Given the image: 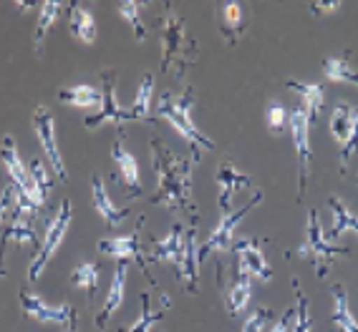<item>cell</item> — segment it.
I'll return each instance as SVG.
<instances>
[{"instance_id": "6da1fadb", "label": "cell", "mask_w": 358, "mask_h": 332, "mask_svg": "<svg viewBox=\"0 0 358 332\" xmlns=\"http://www.w3.org/2000/svg\"><path fill=\"white\" fill-rule=\"evenodd\" d=\"M152 166L157 176V192L149 199L154 206H164L169 211H187L192 222H197V204L192 197L194 164L199 161V151L177 153L166 146L164 141L152 139Z\"/></svg>"}, {"instance_id": "7a4b0ae2", "label": "cell", "mask_w": 358, "mask_h": 332, "mask_svg": "<svg viewBox=\"0 0 358 332\" xmlns=\"http://www.w3.org/2000/svg\"><path fill=\"white\" fill-rule=\"evenodd\" d=\"M197 222H192L189 229L182 224H174L169 234L162 242L149 244V262H166L174 267L177 282L182 285L187 294L199 292V277H197Z\"/></svg>"}, {"instance_id": "3957f363", "label": "cell", "mask_w": 358, "mask_h": 332, "mask_svg": "<svg viewBox=\"0 0 358 332\" xmlns=\"http://www.w3.org/2000/svg\"><path fill=\"white\" fill-rule=\"evenodd\" d=\"M162 33V61L159 73L182 81L189 66L197 63L199 58V43L189 36L185 18L177 13L174 3H164V13L157 20Z\"/></svg>"}, {"instance_id": "277c9868", "label": "cell", "mask_w": 358, "mask_h": 332, "mask_svg": "<svg viewBox=\"0 0 358 332\" xmlns=\"http://www.w3.org/2000/svg\"><path fill=\"white\" fill-rule=\"evenodd\" d=\"M192 106H194V89L187 86L179 96H174V93H162V96L157 98V116L172 123L174 131L192 146V151H199V153L215 151V149H217L215 141L194 123Z\"/></svg>"}, {"instance_id": "5b68a950", "label": "cell", "mask_w": 358, "mask_h": 332, "mask_svg": "<svg viewBox=\"0 0 358 332\" xmlns=\"http://www.w3.org/2000/svg\"><path fill=\"white\" fill-rule=\"evenodd\" d=\"M295 255L301 257V259L313 262L315 277H318V280H323V277L328 275V267H331V264L336 262L341 255H343V257L351 255V249L343 247V244L328 242V236L323 234V229H320L318 211L310 209V211H308V224H306V242L295 249Z\"/></svg>"}, {"instance_id": "8992f818", "label": "cell", "mask_w": 358, "mask_h": 332, "mask_svg": "<svg viewBox=\"0 0 358 332\" xmlns=\"http://www.w3.org/2000/svg\"><path fill=\"white\" fill-rule=\"evenodd\" d=\"M71 217H73L71 199H61V204H58L56 214H53L51 222H48V227H45V234H43V239H41L38 252L33 255L31 264H28V280H31V282L41 280L43 269L48 267V262H51L53 255L58 252V247H61L66 232H69V227H71Z\"/></svg>"}, {"instance_id": "52a82bcc", "label": "cell", "mask_w": 358, "mask_h": 332, "mask_svg": "<svg viewBox=\"0 0 358 332\" xmlns=\"http://www.w3.org/2000/svg\"><path fill=\"white\" fill-rule=\"evenodd\" d=\"M257 204H262V189H255V194L250 197V202H245L240 209H232L230 214H222L217 227H215V232H212L205 239V244L197 249V262L202 264L212 252H227V249L232 247V242H235V227L243 222L245 214H250Z\"/></svg>"}, {"instance_id": "ba28073f", "label": "cell", "mask_w": 358, "mask_h": 332, "mask_svg": "<svg viewBox=\"0 0 358 332\" xmlns=\"http://www.w3.org/2000/svg\"><path fill=\"white\" fill-rule=\"evenodd\" d=\"M0 161H3V166H6V172L10 174L13 184L18 186L20 192L26 194V197L31 199V202L38 206V209H43L45 202H48V197L41 192L38 184L33 181L31 172H28V166L20 161L18 146H15V141H13V136H10V134L3 136V144H0Z\"/></svg>"}, {"instance_id": "9c48e42d", "label": "cell", "mask_w": 358, "mask_h": 332, "mask_svg": "<svg viewBox=\"0 0 358 332\" xmlns=\"http://www.w3.org/2000/svg\"><path fill=\"white\" fill-rule=\"evenodd\" d=\"M141 229H144V217H139V222H136V227H134V232H131V234L101 239V242L96 244V249L101 252V255L116 257L119 262L139 264L141 272H144V277L149 280V285H152V287H157V280H154L152 272H149V262L141 257Z\"/></svg>"}, {"instance_id": "30bf717a", "label": "cell", "mask_w": 358, "mask_h": 332, "mask_svg": "<svg viewBox=\"0 0 358 332\" xmlns=\"http://www.w3.org/2000/svg\"><path fill=\"white\" fill-rule=\"evenodd\" d=\"M33 131H36V139H38L41 149H43L45 159L51 164L53 174L58 176V181H69V172H66L64 156L58 151V136H56V119H53L51 109L38 106L33 111Z\"/></svg>"}, {"instance_id": "8fae6325", "label": "cell", "mask_w": 358, "mask_h": 332, "mask_svg": "<svg viewBox=\"0 0 358 332\" xmlns=\"http://www.w3.org/2000/svg\"><path fill=\"white\" fill-rule=\"evenodd\" d=\"M18 302L28 319L43 322V325H69V319L76 315L73 305H69V302H64V305H48L41 294L31 292V289H18Z\"/></svg>"}, {"instance_id": "7c38bea8", "label": "cell", "mask_w": 358, "mask_h": 332, "mask_svg": "<svg viewBox=\"0 0 358 332\" xmlns=\"http://www.w3.org/2000/svg\"><path fill=\"white\" fill-rule=\"evenodd\" d=\"M116 123V126H124L129 119V109H122L119 101H116V73L111 68L101 70V109L94 116H86L83 119V126L86 128H96L101 123Z\"/></svg>"}, {"instance_id": "4fadbf2b", "label": "cell", "mask_w": 358, "mask_h": 332, "mask_svg": "<svg viewBox=\"0 0 358 332\" xmlns=\"http://www.w3.org/2000/svg\"><path fill=\"white\" fill-rule=\"evenodd\" d=\"M230 252L235 255L237 267L248 272L250 277H257L262 282L273 280V267L265 259V252H262V244L257 236H240V239L232 242Z\"/></svg>"}, {"instance_id": "5bb4252c", "label": "cell", "mask_w": 358, "mask_h": 332, "mask_svg": "<svg viewBox=\"0 0 358 332\" xmlns=\"http://www.w3.org/2000/svg\"><path fill=\"white\" fill-rule=\"evenodd\" d=\"M290 136H293V146L301 161V186L298 192L301 197L306 194L308 179H310V169H313V149H310V119H308L306 109H295L290 114Z\"/></svg>"}, {"instance_id": "9a60e30c", "label": "cell", "mask_w": 358, "mask_h": 332, "mask_svg": "<svg viewBox=\"0 0 358 332\" xmlns=\"http://www.w3.org/2000/svg\"><path fill=\"white\" fill-rule=\"evenodd\" d=\"M111 159L119 166V176H122L124 192L129 199H136L141 194V176H139V161L134 159V153L127 149V134H119V139L111 144Z\"/></svg>"}, {"instance_id": "2e32d148", "label": "cell", "mask_w": 358, "mask_h": 332, "mask_svg": "<svg viewBox=\"0 0 358 332\" xmlns=\"http://www.w3.org/2000/svg\"><path fill=\"white\" fill-rule=\"evenodd\" d=\"M8 242L33 244L36 252H38L41 242H38V232H36V217L13 209V214L8 217L6 227H3V234H0V264H3V255H6Z\"/></svg>"}, {"instance_id": "e0dca14e", "label": "cell", "mask_w": 358, "mask_h": 332, "mask_svg": "<svg viewBox=\"0 0 358 332\" xmlns=\"http://www.w3.org/2000/svg\"><path fill=\"white\" fill-rule=\"evenodd\" d=\"M217 184H220V211L222 214H230L232 202H235V194L240 189H257L252 176L243 174L240 169H235L232 161H222L217 169Z\"/></svg>"}, {"instance_id": "ac0fdd59", "label": "cell", "mask_w": 358, "mask_h": 332, "mask_svg": "<svg viewBox=\"0 0 358 332\" xmlns=\"http://www.w3.org/2000/svg\"><path fill=\"white\" fill-rule=\"evenodd\" d=\"M91 199H94V209H96V214L101 217V222L106 224L109 229L119 227V224L131 214L129 206H116L114 202H111L109 192H106V184H103V176H99V174L91 176Z\"/></svg>"}, {"instance_id": "d6986e66", "label": "cell", "mask_w": 358, "mask_h": 332, "mask_svg": "<svg viewBox=\"0 0 358 332\" xmlns=\"http://www.w3.org/2000/svg\"><path fill=\"white\" fill-rule=\"evenodd\" d=\"M127 277H129V262H119V267L114 269V277H111V287L109 294H106V300H103L101 312L94 319V325L99 330H103V327L109 325V319L119 312V307L124 302V292H127Z\"/></svg>"}, {"instance_id": "ffe728a7", "label": "cell", "mask_w": 358, "mask_h": 332, "mask_svg": "<svg viewBox=\"0 0 358 332\" xmlns=\"http://www.w3.org/2000/svg\"><path fill=\"white\" fill-rule=\"evenodd\" d=\"M245 28H248V15H245L243 3L227 0L220 6V36L224 38L227 45H237V40L243 38Z\"/></svg>"}, {"instance_id": "44dd1931", "label": "cell", "mask_w": 358, "mask_h": 332, "mask_svg": "<svg viewBox=\"0 0 358 332\" xmlns=\"http://www.w3.org/2000/svg\"><path fill=\"white\" fill-rule=\"evenodd\" d=\"M250 294H252V282H250V275L243 272V269L232 267V280H230V287L224 292V310L230 317H237V315H243L250 305Z\"/></svg>"}, {"instance_id": "7402d4cb", "label": "cell", "mask_w": 358, "mask_h": 332, "mask_svg": "<svg viewBox=\"0 0 358 332\" xmlns=\"http://www.w3.org/2000/svg\"><path fill=\"white\" fill-rule=\"evenodd\" d=\"M285 86L303 98V109H306L308 119H310V126L318 123L323 103H326V89H323L320 83H301V81H293V78H290Z\"/></svg>"}, {"instance_id": "603a6c76", "label": "cell", "mask_w": 358, "mask_h": 332, "mask_svg": "<svg viewBox=\"0 0 358 332\" xmlns=\"http://www.w3.org/2000/svg\"><path fill=\"white\" fill-rule=\"evenodd\" d=\"M331 294H333V312H331L333 327L341 332H358V319L353 317V312H351L345 287L343 285H333Z\"/></svg>"}, {"instance_id": "cb8c5ba5", "label": "cell", "mask_w": 358, "mask_h": 332, "mask_svg": "<svg viewBox=\"0 0 358 332\" xmlns=\"http://www.w3.org/2000/svg\"><path fill=\"white\" fill-rule=\"evenodd\" d=\"M71 8V36L81 43H94L96 40V18L89 8L81 3H69Z\"/></svg>"}, {"instance_id": "d4e9b609", "label": "cell", "mask_w": 358, "mask_h": 332, "mask_svg": "<svg viewBox=\"0 0 358 332\" xmlns=\"http://www.w3.org/2000/svg\"><path fill=\"white\" fill-rule=\"evenodd\" d=\"M152 96H154V76L152 73H144L139 81V89H136L134 103L129 109V119L131 121H147V123L157 121L152 116Z\"/></svg>"}, {"instance_id": "484cf974", "label": "cell", "mask_w": 358, "mask_h": 332, "mask_svg": "<svg viewBox=\"0 0 358 332\" xmlns=\"http://www.w3.org/2000/svg\"><path fill=\"white\" fill-rule=\"evenodd\" d=\"M356 116H358V109H356V106H351L348 101L336 103V106H333V114H331V134H333V139L341 141V144H345V141L351 139Z\"/></svg>"}, {"instance_id": "4316f807", "label": "cell", "mask_w": 358, "mask_h": 332, "mask_svg": "<svg viewBox=\"0 0 358 332\" xmlns=\"http://www.w3.org/2000/svg\"><path fill=\"white\" fill-rule=\"evenodd\" d=\"M58 101L78 106V109H94V106L101 109V89H94L89 83H78V86L58 91Z\"/></svg>"}, {"instance_id": "83f0119b", "label": "cell", "mask_w": 358, "mask_h": 332, "mask_svg": "<svg viewBox=\"0 0 358 332\" xmlns=\"http://www.w3.org/2000/svg\"><path fill=\"white\" fill-rule=\"evenodd\" d=\"M328 206H331V211H333V227H331V232H328V242L343 236L345 232H356L358 234V217L343 204V202H341L338 197L328 199Z\"/></svg>"}, {"instance_id": "f1b7e54d", "label": "cell", "mask_w": 358, "mask_h": 332, "mask_svg": "<svg viewBox=\"0 0 358 332\" xmlns=\"http://www.w3.org/2000/svg\"><path fill=\"white\" fill-rule=\"evenodd\" d=\"M66 3H61V0H45V3H41V10H38V23H36V31H33V51H43V40L45 36H48V31L53 28V23L58 20V15H61V8H64Z\"/></svg>"}, {"instance_id": "f546056e", "label": "cell", "mask_w": 358, "mask_h": 332, "mask_svg": "<svg viewBox=\"0 0 358 332\" xmlns=\"http://www.w3.org/2000/svg\"><path fill=\"white\" fill-rule=\"evenodd\" d=\"M99 280H101V264L99 262H83V264H78V267L71 269V285L83 289L89 300L96 297Z\"/></svg>"}, {"instance_id": "4dcf8cb0", "label": "cell", "mask_w": 358, "mask_h": 332, "mask_svg": "<svg viewBox=\"0 0 358 332\" xmlns=\"http://www.w3.org/2000/svg\"><path fill=\"white\" fill-rule=\"evenodd\" d=\"M164 310H166V307L154 310V307H152V294L141 292L139 294V315H136V319L124 332H152V327L157 325L162 317H164Z\"/></svg>"}, {"instance_id": "1f68e13d", "label": "cell", "mask_w": 358, "mask_h": 332, "mask_svg": "<svg viewBox=\"0 0 358 332\" xmlns=\"http://www.w3.org/2000/svg\"><path fill=\"white\" fill-rule=\"evenodd\" d=\"M323 76L331 83H353L358 89V70L353 68L348 58H323Z\"/></svg>"}, {"instance_id": "d6a6232c", "label": "cell", "mask_w": 358, "mask_h": 332, "mask_svg": "<svg viewBox=\"0 0 358 332\" xmlns=\"http://www.w3.org/2000/svg\"><path fill=\"white\" fill-rule=\"evenodd\" d=\"M144 8H147V3H136V0H124V3L116 6L119 15L131 26L136 43H144V40H147V26H144V20H141V10H144Z\"/></svg>"}, {"instance_id": "836d02e7", "label": "cell", "mask_w": 358, "mask_h": 332, "mask_svg": "<svg viewBox=\"0 0 358 332\" xmlns=\"http://www.w3.org/2000/svg\"><path fill=\"white\" fill-rule=\"evenodd\" d=\"M293 285V292L298 297V305L293 307V332H310L313 330V317H310V302H308L306 292H303L298 277L290 280Z\"/></svg>"}, {"instance_id": "e575fe53", "label": "cell", "mask_w": 358, "mask_h": 332, "mask_svg": "<svg viewBox=\"0 0 358 332\" xmlns=\"http://www.w3.org/2000/svg\"><path fill=\"white\" fill-rule=\"evenodd\" d=\"M273 317H275V312H273V310H268V307H257V310H252V315H250V317H245L243 330H240V332H262L265 327H268V322Z\"/></svg>"}, {"instance_id": "d590c367", "label": "cell", "mask_w": 358, "mask_h": 332, "mask_svg": "<svg viewBox=\"0 0 358 332\" xmlns=\"http://www.w3.org/2000/svg\"><path fill=\"white\" fill-rule=\"evenodd\" d=\"M28 172H31L33 181L38 184L41 192H43L45 197H48V194H51V189H53V176L48 174V169H45V164L38 159V156H36V159H33L31 164H28Z\"/></svg>"}, {"instance_id": "8d00e7d4", "label": "cell", "mask_w": 358, "mask_h": 332, "mask_svg": "<svg viewBox=\"0 0 358 332\" xmlns=\"http://www.w3.org/2000/svg\"><path fill=\"white\" fill-rule=\"evenodd\" d=\"M288 123H290V116H288V111H285V106H282V103H270L268 106V128L270 131H273V134H280Z\"/></svg>"}, {"instance_id": "74e56055", "label": "cell", "mask_w": 358, "mask_h": 332, "mask_svg": "<svg viewBox=\"0 0 358 332\" xmlns=\"http://www.w3.org/2000/svg\"><path fill=\"white\" fill-rule=\"evenodd\" d=\"M15 184H8L6 189H3V194H0V229L6 227V222H8V217L13 214V209H15Z\"/></svg>"}, {"instance_id": "f35d334b", "label": "cell", "mask_w": 358, "mask_h": 332, "mask_svg": "<svg viewBox=\"0 0 358 332\" xmlns=\"http://www.w3.org/2000/svg\"><path fill=\"white\" fill-rule=\"evenodd\" d=\"M358 151V116H356V123H353V131H351V139L343 144V151H341V169L348 166V161L353 159V153Z\"/></svg>"}, {"instance_id": "ab89813d", "label": "cell", "mask_w": 358, "mask_h": 332, "mask_svg": "<svg viewBox=\"0 0 358 332\" xmlns=\"http://www.w3.org/2000/svg\"><path fill=\"white\" fill-rule=\"evenodd\" d=\"M290 319H293V307H288V310L275 319V325H273L270 332H290Z\"/></svg>"}, {"instance_id": "60d3db41", "label": "cell", "mask_w": 358, "mask_h": 332, "mask_svg": "<svg viewBox=\"0 0 358 332\" xmlns=\"http://www.w3.org/2000/svg\"><path fill=\"white\" fill-rule=\"evenodd\" d=\"M308 8H310L315 15H326V13H333V10H341L343 3H310Z\"/></svg>"}, {"instance_id": "b9f144b4", "label": "cell", "mask_w": 358, "mask_h": 332, "mask_svg": "<svg viewBox=\"0 0 358 332\" xmlns=\"http://www.w3.org/2000/svg\"><path fill=\"white\" fill-rule=\"evenodd\" d=\"M66 332H78V315L69 319V325H66Z\"/></svg>"}, {"instance_id": "7bdbcfd3", "label": "cell", "mask_w": 358, "mask_h": 332, "mask_svg": "<svg viewBox=\"0 0 358 332\" xmlns=\"http://www.w3.org/2000/svg\"><path fill=\"white\" fill-rule=\"evenodd\" d=\"M15 8H18V10H28V8H33L31 3H15Z\"/></svg>"}, {"instance_id": "ee69618b", "label": "cell", "mask_w": 358, "mask_h": 332, "mask_svg": "<svg viewBox=\"0 0 358 332\" xmlns=\"http://www.w3.org/2000/svg\"><path fill=\"white\" fill-rule=\"evenodd\" d=\"M0 277H6V267L3 264H0Z\"/></svg>"}]
</instances>
